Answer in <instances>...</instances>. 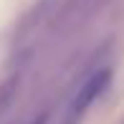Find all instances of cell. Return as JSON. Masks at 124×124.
I'll return each mask as SVG.
<instances>
[{
  "label": "cell",
  "instance_id": "1",
  "mask_svg": "<svg viewBox=\"0 0 124 124\" xmlns=\"http://www.w3.org/2000/svg\"><path fill=\"white\" fill-rule=\"evenodd\" d=\"M109 81H111V71H109V69L94 71V74L81 84V89L76 91L74 101H71V111H74V116L84 114V111H86L89 106H91L94 101H96L101 94H104V89L109 86Z\"/></svg>",
  "mask_w": 124,
  "mask_h": 124
},
{
  "label": "cell",
  "instance_id": "2",
  "mask_svg": "<svg viewBox=\"0 0 124 124\" xmlns=\"http://www.w3.org/2000/svg\"><path fill=\"white\" fill-rule=\"evenodd\" d=\"M31 124H48V116H46V114H41V116H36Z\"/></svg>",
  "mask_w": 124,
  "mask_h": 124
}]
</instances>
